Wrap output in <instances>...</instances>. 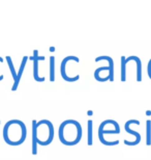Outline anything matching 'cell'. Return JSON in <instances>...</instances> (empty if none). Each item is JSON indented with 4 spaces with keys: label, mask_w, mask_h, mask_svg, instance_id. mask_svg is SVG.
I'll list each match as a JSON object with an SVG mask.
<instances>
[{
    "label": "cell",
    "mask_w": 151,
    "mask_h": 160,
    "mask_svg": "<svg viewBox=\"0 0 151 160\" xmlns=\"http://www.w3.org/2000/svg\"><path fill=\"white\" fill-rule=\"evenodd\" d=\"M83 129L81 124L76 120H66L62 122L58 129L60 142L64 146H76L81 142Z\"/></svg>",
    "instance_id": "obj_1"
},
{
    "label": "cell",
    "mask_w": 151,
    "mask_h": 160,
    "mask_svg": "<svg viewBox=\"0 0 151 160\" xmlns=\"http://www.w3.org/2000/svg\"><path fill=\"white\" fill-rule=\"evenodd\" d=\"M3 139L9 146L22 145L27 137V128L20 120H11L3 127Z\"/></svg>",
    "instance_id": "obj_2"
},
{
    "label": "cell",
    "mask_w": 151,
    "mask_h": 160,
    "mask_svg": "<svg viewBox=\"0 0 151 160\" xmlns=\"http://www.w3.org/2000/svg\"><path fill=\"white\" fill-rule=\"evenodd\" d=\"M54 139V126L49 120L36 123V142L40 146H49Z\"/></svg>",
    "instance_id": "obj_3"
},
{
    "label": "cell",
    "mask_w": 151,
    "mask_h": 160,
    "mask_svg": "<svg viewBox=\"0 0 151 160\" xmlns=\"http://www.w3.org/2000/svg\"><path fill=\"white\" fill-rule=\"evenodd\" d=\"M101 60H107L109 62V66L108 67H101V68H97L94 71V78L97 80L99 82H102V77L99 76V73L101 71H109V80L110 81H114V60L112 57L108 56V55H101V56H98L96 57L94 62H98Z\"/></svg>",
    "instance_id": "obj_4"
},
{
    "label": "cell",
    "mask_w": 151,
    "mask_h": 160,
    "mask_svg": "<svg viewBox=\"0 0 151 160\" xmlns=\"http://www.w3.org/2000/svg\"><path fill=\"white\" fill-rule=\"evenodd\" d=\"M109 123V120H106L104 121L102 123H101V125H99V127H98V139H99V142H101L102 145H105V146H116L119 143V140H114V142H107V140L105 139V137H104V134H119L120 132L119 131H117V130H106L105 128L106 126L108 125Z\"/></svg>",
    "instance_id": "obj_5"
},
{
    "label": "cell",
    "mask_w": 151,
    "mask_h": 160,
    "mask_svg": "<svg viewBox=\"0 0 151 160\" xmlns=\"http://www.w3.org/2000/svg\"><path fill=\"white\" fill-rule=\"evenodd\" d=\"M133 124H136V125L139 126V125H140V121H138V120H130V121H127L126 123H125V125H124L125 131H126L127 133L131 134V135L136 136V140H134V142H130V140L125 139L124 143L126 146H137V145H139L140 142H141V139H142V137H141V134L139 132H137V131H134V130L130 129V125H133Z\"/></svg>",
    "instance_id": "obj_6"
},
{
    "label": "cell",
    "mask_w": 151,
    "mask_h": 160,
    "mask_svg": "<svg viewBox=\"0 0 151 160\" xmlns=\"http://www.w3.org/2000/svg\"><path fill=\"white\" fill-rule=\"evenodd\" d=\"M28 59H30L33 62V78L35 81L37 82H44L46 81V78L45 77H40V74H38V62L40 60H45V56H40L38 55V50H34L33 51V55L28 57Z\"/></svg>",
    "instance_id": "obj_7"
},
{
    "label": "cell",
    "mask_w": 151,
    "mask_h": 160,
    "mask_svg": "<svg viewBox=\"0 0 151 160\" xmlns=\"http://www.w3.org/2000/svg\"><path fill=\"white\" fill-rule=\"evenodd\" d=\"M27 60H28V56H24L23 59H22L20 69H19V72L17 73V78H16V80L14 81V85L12 86V92H16L18 89L19 83H20V81H21V78H22V75H23V72H24L25 67H26Z\"/></svg>",
    "instance_id": "obj_8"
},
{
    "label": "cell",
    "mask_w": 151,
    "mask_h": 160,
    "mask_svg": "<svg viewBox=\"0 0 151 160\" xmlns=\"http://www.w3.org/2000/svg\"><path fill=\"white\" fill-rule=\"evenodd\" d=\"M130 60H134L136 62V65H137V69H136V79L137 81H142V62H141V59L139 58L138 56H130L127 57L126 59H125V62H130Z\"/></svg>",
    "instance_id": "obj_9"
},
{
    "label": "cell",
    "mask_w": 151,
    "mask_h": 160,
    "mask_svg": "<svg viewBox=\"0 0 151 160\" xmlns=\"http://www.w3.org/2000/svg\"><path fill=\"white\" fill-rule=\"evenodd\" d=\"M36 123L37 122L32 121V155L37 154V142H36Z\"/></svg>",
    "instance_id": "obj_10"
},
{
    "label": "cell",
    "mask_w": 151,
    "mask_h": 160,
    "mask_svg": "<svg viewBox=\"0 0 151 160\" xmlns=\"http://www.w3.org/2000/svg\"><path fill=\"white\" fill-rule=\"evenodd\" d=\"M50 81H55V57H50Z\"/></svg>",
    "instance_id": "obj_11"
},
{
    "label": "cell",
    "mask_w": 151,
    "mask_h": 160,
    "mask_svg": "<svg viewBox=\"0 0 151 160\" xmlns=\"http://www.w3.org/2000/svg\"><path fill=\"white\" fill-rule=\"evenodd\" d=\"M126 57L121 56V81H126Z\"/></svg>",
    "instance_id": "obj_12"
},
{
    "label": "cell",
    "mask_w": 151,
    "mask_h": 160,
    "mask_svg": "<svg viewBox=\"0 0 151 160\" xmlns=\"http://www.w3.org/2000/svg\"><path fill=\"white\" fill-rule=\"evenodd\" d=\"M146 145L151 146V121H146Z\"/></svg>",
    "instance_id": "obj_13"
},
{
    "label": "cell",
    "mask_w": 151,
    "mask_h": 160,
    "mask_svg": "<svg viewBox=\"0 0 151 160\" xmlns=\"http://www.w3.org/2000/svg\"><path fill=\"white\" fill-rule=\"evenodd\" d=\"M6 62H7V65H8V68H9V71L12 73V79L14 81L17 78V73H16V70H15V67H14V63H12V57L11 56H6L5 57Z\"/></svg>",
    "instance_id": "obj_14"
},
{
    "label": "cell",
    "mask_w": 151,
    "mask_h": 160,
    "mask_svg": "<svg viewBox=\"0 0 151 160\" xmlns=\"http://www.w3.org/2000/svg\"><path fill=\"white\" fill-rule=\"evenodd\" d=\"M92 124H93L92 120H89L88 121V128H87V130H88V136H87L88 146H92V143H93V139H92Z\"/></svg>",
    "instance_id": "obj_15"
},
{
    "label": "cell",
    "mask_w": 151,
    "mask_h": 160,
    "mask_svg": "<svg viewBox=\"0 0 151 160\" xmlns=\"http://www.w3.org/2000/svg\"><path fill=\"white\" fill-rule=\"evenodd\" d=\"M147 73H148L149 78L151 79V59L149 60V62H148V67H147Z\"/></svg>",
    "instance_id": "obj_16"
},
{
    "label": "cell",
    "mask_w": 151,
    "mask_h": 160,
    "mask_svg": "<svg viewBox=\"0 0 151 160\" xmlns=\"http://www.w3.org/2000/svg\"><path fill=\"white\" fill-rule=\"evenodd\" d=\"M0 123H1V122H0Z\"/></svg>",
    "instance_id": "obj_17"
}]
</instances>
